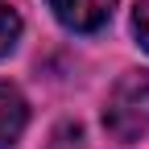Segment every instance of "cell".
Segmentation results:
<instances>
[{
	"mask_svg": "<svg viewBox=\"0 0 149 149\" xmlns=\"http://www.w3.org/2000/svg\"><path fill=\"white\" fill-rule=\"evenodd\" d=\"M104 128L124 145L149 133V70H128L116 79L104 104Z\"/></svg>",
	"mask_w": 149,
	"mask_h": 149,
	"instance_id": "1",
	"label": "cell"
},
{
	"mask_svg": "<svg viewBox=\"0 0 149 149\" xmlns=\"http://www.w3.org/2000/svg\"><path fill=\"white\" fill-rule=\"evenodd\" d=\"M50 13L58 17V21L74 33H95L112 21V8H116V0H46Z\"/></svg>",
	"mask_w": 149,
	"mask_h": 149,
	"instance_id": "2",
	"label": "cell"
},
{
	"mask_svg": "<svg viewBox=\"0 0 149 149\" xmlns=\"http://www.w3.org/2000/svg\"><path fill=\"white\" fill-rule=\"evenodd\" d=\"M17 42H21V17H17L4 0H0V58H4V54H13Z\"/></svg>",
	"mask_w": 149,
	"mask_h": 149,
	"instance_id": "3",
	"label": "cell"
},
{
	"mask_svg": "<svg viewBox=\"0 0 149 149\" xmlns=\"http://www.w3.org/2000/svg\"><path fill=\"white\" fill-rule=\"evenodd\" d=\"M50 149H87L83 128H79V124H58V128H54V145H50Z\"/></svg>",
	"mask_w": 149,
	"mask_h": 149,
	"instance_id": "4",
	"label": "cell"
},
{
	"mask_svg": "<svg viewBox=\"0 0 149 149\" xmlns=\"http://www.w3.org/2000/svg\"><path fill=\"white\" fill-rule=\"evenodd\" d=\"M133 33H137V42L149 50V0H141L137 13H133Z\"/></svg>",
	"mask_w": 149,
	"mask_h": 149,
	"instance_id": "5",
	"label": "cell"
},
{
	"mask_svg": "<svg viewBox=\"0 0 149 149\" xmlns=\"http://www.w3.org/2000/svg\"><path fill=\"white\" fill-rule=\"evenodd\" d=\"M17 100H21V95H17V87H8V83H0V112H4V108H13Z\"/></svg>",
	"mask_w": 149,
	"mask_h": 149,
	"instance_id": "6",
	"label": "cell"
}]
</instances>
